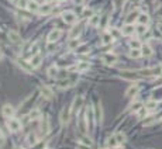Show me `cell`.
I'll use <instances>...</instances> for the list:
<instances>
[{
    "instance_id": "cell-1",
    "label": "cell",
    "mask_w": 162,
    "mask_h": 149,
    "mask_svg": "<svg viewBox=\"0 0 162 149\" xmlns=\"http://www.w3.org/2000/svg\"><path fill=\"white\" fill-rule=\"evenodd\" d=\"M49 118L47 115H41V121H40V132L41 135H47L49 132Z\"/></svg>"
},
{
    "instance_id": "cell-2",
    "label": "cell",
    "mask_w": 162,
    "mask_h": 149,
    "mask_svg": "<svg viewBox=\"0 0 162 149\" xmlns=\"http://www.w3.org/2000/svg\"><path fill=\"white\" fill-rule=\"evenodd\" d=\"M71 112H72V107L71 106H66L62 108L61 111V124L62 125H66L69 122V118H71Z\"/></svg>"
},
{
    "instance_id": "cell-3",
    "label": "cell",
    "mask_w": 162,
    "mask_h": 149,
    "mask_svg": "<svg viewBox=\"0 0 162 149\" xmlns=\"http://www.w3.org/2000/svg\"><path fill=\"white\" fill-rule=\"evenodd\" d=\"M62 18L66 24H75L78 21V16L73 13V11H65L62 14Z\"/></svg>"
},
{
    "instance_id": "cell-4",
    "label": "cell",
    "mask_w": 162,
    "mask_h": 149,
    "mask_svg": "<svg viewBox=\"0 0 162 149\" xmlns=\"http://www.w3.org/2000/svg\"><path fill=\"white\" fill-rule=\"evenodd\" d=\"M6 125H7V128H9L10 131H13V132L18 131V129L21 128V122L18 120H16V118H9L7 122H6Z\"/></svg>"
},
{
    "instance_id": "cell-5",
    "label": "cell",
    "mask_w": 162,
    "mask_h": 149,
    "mask_svg": "<svg viewBox=\"0 0 162 149\" xmlns=\"http://www.w3.org/2000/svg\"><path fill=\"white\" fill-rule=\"evenodd\" d=\"M121 79H125V80H137L139 77V73H135V72H131V70H124V72L120 75Z\"/></svg>"
},
{
    "instance_id": "cell-6",
    "label": "cell",
    "mask_w": 162,
    "mask_h": 149,
    "mask_svg": "<svg viewBox=\"0 0 162 149\" xmlns=\"http://www.w3.org/2000/svg\"><path fill=\"white\" fill-rule=\"evenodd\" d=\"M61 35H62V31H61L59 28H55V30H52L51 32L48 34V42H55V41H58V39L61 38Z\"/></svg>"
},
{
    "instance_id": "cell-7",
    "label": "cell",
    "mask_w": 162,
    "mask_h": 149,
    "mask_svg": "<svg viewBox=\"0 0 162 149\" xmlns=\"http://www.w3.org/2000/svg\"><path fill=\"white\" fill-rule=\"evenodd\" d=\"M102 61L104 62L106 65H113V63H116L117 56L113 55V53H104V55L102 56Z\"/></svg>"
},
{
    "instance_id": "cell-8",
    "label": "cell",
    "mask_w": 162,
    "mask_h": 149,
    "mask_svg": "<svg viewBox=\"0 0 162 149\" xmlns=\"http://www.w3.org/2000/svg\"><path fill=\"white\" fill-rule=\"evenodd\" d=\"M7 37H9V39H10L12 42H14V44H18V42H21V37H20V34H18L17 31L10 30L9 34H7Z\"/></svg>"
},
{
    "instance_id": "cell-9",
    "label": "cell",
    "mask_w": 162,
    "mask_h": 149,
    "mask_svg": "<svg viewBox=\"0 0 162 149\" xmlns=\"http://www.w3.org/2000/svg\"><path fill=\"white\" fill-rule=\"evenodd\" d=\"M86 115H88V127L90 125V127H93V120L96 117H94V110H93V107H88V110H86Z\"/></svg>"
},
{
    "instance_id": "cell-10",
    "label": "cell",
    "mask_w": 162,
    "mask_h": 149,
    "mask_svg": "<svg viewBox=\"0 0 162 149\" xmlns=\"http://www.w3.org/2000/svg\"><path fill=\"white\" fill-rule=\"evenodd\" d=\"M2 112H3L4 117H12V115L14 114V107H13L12 104H4Z\"/></svg>"
},
{
    "instance_id": "cell-11",
    "label": "cell",
    "mask_w": 162,
    "mask_h": 149,
    "mask_svg": "<svg viewBox=\"0 0 162 149\" xmlns=\"http://www.w3.org/2000/svg\"><path fill=\"white\" fill-rule=\"evenodd\" d=\"M41 61H43L41 55H40V53H35V55L31 56V59H30V63H31L33 67H38L41 65Z\"/></svg>"
},
{
    "instance_id": "cell-12",
    "label": "cell",
    "mask_w": 162,
    "mask_h": 149,
    "mask_svg": "<svg viewBox=\"0 0 162 149\" xmlns=\"http://www.w3.org/2000/svg\"><path fill=\"white\" fill-rule=\"evenodd\" d=\"M121 32L124 34V35H133V34L135 32V25H133V24L124 25V27H123V30H121Z\"/></svg>"
},
{
    "instance_id": "cell-13",
    "label": "cell",
    "mask_w": 162,
    "mask_h": 149,
    "mask_svg": "<svg viewBox=\"0 0 162 149\" xmlns=\"http://www.w3.org/2000/svg\"><path fill=\"white\" fill-rule=\"evenodd\" d=\"M17 63H18V66H20L21 69H24L26 72H31V70H33L31 63H27V62H26V61H23V59H18Z\"/></svg>"
},
{
    "instance_id": "cell-14",
    "label": "cell",
    "mask_w": 162,
    "mask_h": 149,
    "mask_svg": "<svg viewBox=\"0 0 162 149\" xmlns=\"http://www.w3.org/2000/svg\"><path fill=\"white\" fill-rule=\"evenodd\" d=\"M82 104H83V97L82 96H78L76 98H75V101H73V107H72V111H78V110L82 107Z\"/></svg>"
},
{
    "instance_id": "cell-15",
    "label": "cell",
    "mask_w": 162,
    "mask_h": 149,
    "mask_svg": "<svg viewBox=\"0 0 162 149\" xmlns=\"http://www.w3.org/2000/svg\"><path fill=\"white\" fill-rule=\"evenodd\" d=\"M41 93H43V96L45 98H52V97H54V93H52V90L49 89L48 86H43V87H41Z\"/></svg>"
},
{
    "instance_id": "cell-16",
    "label": "cell",
    "mask_w": 162,
    "mask_h": 149,
    "mask_svg": "<svg viewBox=\"0 0 162 149\" xmlns=\"http://www.w3.org/2000/svg\"><path fill=\"white\" fill-rule=\"evenodd\" d=\"M138 84H133V86H130L127 89V92H125V96L127 97H131V96H135L137 94V92H138Z\"/></svg>"
},
{
    "instance_id": "cell-17",
    "label": "cell",
    "mask_w": 162,
    "mask_h": 149,
    "mask_svg": "<svg viewBox=\"0 0 162 149\" xmlns=\"http://www.w3.org/2000/svg\"><path fill=\"white\" fill-rule=\"evenodd\" d=\"M80 47V41L78 38H71V41H69L68 44V48L69 49H78V48Z\"/></svg>"
},
{
    "instance_id": "cell-18",
    "label": "cell",
    "mask_w": 162,
    "mask_h": 149,
    "mask_svg": "<svg viewBox=\"0 0 162 149\" xmlns=\"http://www.w3.org/2000/svg\"><path fill=\"white\" fill-rule=\"evenodd\" d=\"M137 21H138V24H145V25H147L148 22H149V16H148V14L141 13L138 16V18H137Z\"/></svg>"
},
{
    "instance_id": "cell-19",
    "label": "cell",
    "mask_w": 162,
    "mask_h": 149,
    "mask_svg": "<svg viewBox=\"0 0 162 149\" xmlns=\"http://www.w3.org/2000/svg\"><path fill=\"white\" fill-rule=\"evenodd\" d=\"M113 35H111L110 32H104V35H103V38H102V44L103 45H109V44H111L113 42Z\"/></svg>"
},
{
    "instance_id": "cell-20",
    "label": "cell",
    "mask_w": 162,
    "mask_h": 149,
    "mask_svg": "<svg viewBox=\"0 0 162 149\" xmlns=\"http://www.w3.org/2000/svg\"><path fill=\"white\" fill-rule=\"evenodd\" d=\"M152 100H155V101L162 100V86L152 92Z\"/></svg>"
},
{
    "instance_id": "cell-21",
    "label": "cell",
    "mask_w": 162,
    "mask_h": 149,
    "mask_svg": "<svg viewBox=\"0 0 162 149\" xmlns=\"http://www.w3.org/2000/svg\"><path fill=\"white\" fill-rule=\"evenodd\" d=\"M89 67H90V66H89L88 62H79V63L76 65V70H78V72H80V73L89 70Z\"/></svg>"
},
{
    "instance_id": "cell-22",
    "label": "cell",
    "mask_w": 162,
    "mask_h": 149,
    "mask_svg": "<svg viewBox=\"0 0 162 149\" xmlns=\"http://www.w3.org/2000/svg\"><path fill=\"white\" fill-rule=\"evenodd\" d=\"M141 53H142V56H151L152 55V49H151V47L149 45H142L141 47Z\"/></svg>"
},
{
    "instance_id": "cell-23",
    "label": "cell",
    "mask_w": 162,
    "mask_h": 149,
    "mask_svg": "<svg viewBox=\"0 0 162 149\" xmlns=\"http://www.w3.org/2000/svg\"><path fill=\"white\" fill-rule=\"evenodd\" d=\"M89 24L92 25V27H96V25L100 24V16H96V14H93V16L89 18Z\"/></svg>"
},
{
    "instance_id": "cell-24",
    "label": "cell",
    "mask_w": 162,
    "mask_h": 149,
    "mask_svg": "<svg viewBox=\"0 0 162 149\" xmlns=\"http://www.w3.org/2000/svg\"><path fill=\"white\" fill-rule=\"evenodd\" d=\"M72 84H75L73 82H72V80H66V79H65V80H61L59 83H58V87H59V89H68V87H71Z\"/></svg>"
},
{
    "instance_id": "cell-25",
    "label": "cell",
    "mask_w": 162,
    "mask_h": 149,
    "mask_svg": "<svg viewBox=\"0 0 162 149\" xmlns=\"http://www.w3.org/2000/svg\"><path fill=\"white\" fill-rule=\"evenodd\" d=\"M139 14H141V13H139L138 10L131 11V13H130V17H127V22H128V24H131V22H133L134 20H137V18H138V16H139Z\"/></svg>"
},
{
    "instance_id": "cell-26",
    "label": "cell",
    "mask_w": 162,
    "mask_h": 149,
    "mask_svg": "<svg viewBox=\"0 0 162 149\" xmlns=\"http://www.w3.org/2000/svg\"><path fill=\"white\" fill-rule=\"evenodd\" d=\"M49 11H51V6L49 4H43V6H40V8H38V13L40 14H48Z\"/></svg>"
},
{
    "instance_id": "cell-27",
    "label": "cell",
    "mask_w": 162,
    "mask_h": 149,
    "mask_svg": "<svg viewBox=\"0 0 162 149\" xmlns=\"http://www.w3.org/2000/svg\"><path fill=\"white\" fill-rule=\"evenodd\" d=\"M58 72H59L58 66H51L48 69V76L49 77H58Z\"/></svg>"
},
{
    "instance_id": "cell-28",
    "label": "cell",
    "mask_w": 162,
    "mask_h": 149,
    "mask_svg": "<svg viewBox=\"0 0 162 149\" xmlns=\"http://www.w3.org/2000/svg\"><path fill=\"white\" fill-rule=\"evenodd\" d=\"M27 8H28L30 11H38L40 4H37V2H33V0H30L28 4H27Z\"/></svg>"
},
{
    "instance_id": "cell-29",
    "label": "cell",
    "mask_w": 162,
    "mask_h": 149,
    "mask_svg": "<svg viewBox=\"0 0 162 149\" xmlns=\"http://www.w3.org/2000/svg\"><path fill=\"white\" fill-rule=\"evenodd\" d=\"M117 145H119V142H117L116 135H114V137H110L107 139V146H109V148H116Z\"/></svg>"
},
{
    "instance_id": "cell-30",
    "label": "cell",
    "mask_w": 162,
    "mask_h": 149,
    "mask_svg": "<svg viewBox=\"0 0 162 149\" xmlns=\"http://www.w3.org/2000/svg\"><path fill=\"white\" fill-rule=\"evenodd\" d=\"M135 32L138 34V35H142V34L147 32V25L145 24H138L135 27Z\"/></svg>"
},
{
    "instance_id": "cell-31",
    "label": "cell",
    "mask_w": 162,
    "mask_h": 149,
    "mask_svg": "<svg viewBox=\"0 0 162 149\" xmlns=\"http://www.w3.org/2000/svg\"><path fill=\"white\" fill-rule=\"evenodd\" d=\"M130 47H131V49H141V42L138 41V39H131L130 41Z\"/></svg>"
},
{
    "instance_id": "cell-32",
    "label": "cell",
    "mask_w": 162,
    "mask_h": 149,
    "mask_svg": "<svg viewBox=\"0 0 162 149\" xmlns=\"http://www.w3.org/2000/svg\"><path fill=\"white\" fill-rule=\"evenodd\" d=\"M27 143L31 146L37 143V137H35V134H28V137H27Z\"/></svg>"
},
{
    "instance_id": "cell-33",
    "label": "cell",
    "mask_w": 162,
    "mask_h": 149,
    "mask_svg": "<svg viewBox=\"0 0 162 149\" xmlns=\"http://www.w3.org/2000/svg\"><path fill=\"white\" fill-rule=\"evenodd\" d=\"M96 120H97V122H102L103 121V111H102V106H97V108H96Z\"/></svg>"
},
{
    "instance_id": "cell-34",
    "label": "cell",
    "mask_w": 162,
    "mask_h": 149,
    "mask_svg": "<svg viewBox=\"0 0 162 149\" xmlns=\"http://www.w3.org/2000/svg\"><path fill=\"white\" fill-rule=\"evenodd\" d=\"M156 103H158V101H155V100L148 101V103L145 104V108H147L148 111H152V110H155V108H156Z\"/></svg>"
},
{
    "instance_id": "cell-35",
    "label": "cell",
    "mask_w": 162,
    "mask_h": 149,
    "mask_svg": "<svg viewBox=\"0 0 162 149\" xmlns=\"http://www.w3.org/2000/svg\"><path fill=\"white\" fill-rule=\"evenodd\" d=\"M139 56H142L141 53V49H131L130 51V58H139Z\"/></svg>"
},
{
    "instance_id": "cell-36",
    "label": "cell",
    "mask_w": 162,
    "mask_h": 149,
    "mask_svg": "<svg viewBox=\"0 0 162 149\" xmlns=\"http://www.w3.org/2000/svg\"><path fill=\"white\" fill-rule=\"evenodd\" d=\"M38 117H41L40 110H37V108L31 110V112H30V118H31V120H37Z\"/></svg>"
},
{
    "instance_id": "cell-37",
    "label": "cell",
    "mask_w": 162,
    "mask_h": 149,
    "mask_svg": "<svg viewBox=\"0 0 162 149\" xmlns=\"http://www.w3.org/2000/svg\"><path fill=\"white\" fill-rule=\"evenodd\" d=\"M80 142H82L83 145H86V146H92V145H93V141H92L89 137H82V138H80Z\"/></svg>"
},
{
    "instance_id": "cell-38",
    "label": "cell",
    "mask_w": 162,
    "mask_h": 149,
    "mask_svg": "<svg viewBox=\"0 0 162 149\" xmlns=\"http://www.w3.org/2000/svg\"><path fill=\"white\" fill-rule=\"evenodd\" d=\"M86 121H88V118L82 117L79 120V127H80V131L82 132H86Z\"/></svg>"
},
{
    "instance_id": "cell-39",
    "label": "cell",
    "mask_w": 162,
    "mask_h": 149,
    "mask_svg": "<svg viewBox=\"0 0 162 149\" xmlns=\"http://www.w3.org/2000/svg\"><path fill=\"white\" fill-rule=\"evenodd\" d=\"M109 32H110L111 35H113V38H119V37L123 34L121 31H119L117 28H114V27H113V28H110V31H109Z\"/></svg>"
},
{
    "instance_id": "cell-40",
    "label": "cell",
    "mask_w": 162,
    "mask_h": 149,
    "mask_svg": "<svg viewBox=\"0 0 162 149\" xmlns=\"http://www.w3.org/2000/svg\"><path fill=\"white\" fill-rule=\"evenodd\" d=\"M82 16L86 17V18H90V17L93 16V10H92V8H85L83 13H82Z\"/></svg>"
},
{
    "instance_id": "cell-41",
    "label": "cell",
    "mask_w": 162,
    "mask_h": 149,
    "mask_svg": "<svg viewBox=\"0 0 162 149\" xmlns=\"http://www.w3.org/2000/svg\"><path fill=\"white\" fill-rule=\"evenodd\" d=\"M80 30H82V28H80V25H76V27H73V30H72V32H71V38H75V37H76L78 34L80 32Z\"/></svg>"
},
{
    "instance_id": "cell-42",
    "label": "cell",
    "mask_w": 162,
    "mask_h": 149,
    "mask_svg": "<svg viewBox=\"0 0 162 149\" xmlns=\"http://www.w3.org/2000/svg\"><path fill=\"white\" fill-rule=\"evenodd\" d=\"M27 4H28V0H17V6L21 8H27Z\"/></svg>"
},
{
    "instance_id": "cell-43",
    "label": "cell",
    "mask_w": 162,
    "mask_h": 149,
    "mask_svg": "<svg viewBox=\"0 0 162 149\" xmlns=\"http://www.w3.org/2000/svg\"><path fill=\"white\" fill-rule=\"evenodd\" d=\"M76 52H78V53H86V52H89L88 45H82V47H79V48L76 49Z\"/></svg>"
},
{
    "instance_id": "cell-44",
    "label": "cell",
    "mask_w": 162,
    "mask_h": 149,
    "mask_svg": "<svg viewBox=\"0 0 162 149\" xmlns=\"http://www.w3.org/2000/svg\"><path fill=\"white\" fill-rule=\"evenodd\" d=\"M116 138H117V142L119 143H123L125 141V135L121 134V132H120V134H116Z\"/></svg>"
},
{
    "instance_id": "cell-45",
    "label": "cell",
    "mask_w": 162,
    "mask_h": 149,
    "mask_svg": "<svg viewBox=\"0 0 162 149\" xmlns=\"http://www.w3.org/2000/svg\"><path fill=\"white\" fill-rule=\"evenodd\" d=\"M107 16H103V18H100V27H106V24H107Z\"/></svg>"
},
{
    "instance_id": "cell-46",
    "label": "cell",
    "mask_w": 162,
    "mask_h": 149,
    "mask_svg": "<svg viewBox=\"0 0 162 149\" xmlns=\"http://www.w3.org/2000/svg\"><path fill=\"white\" fill-rule=\"evenodd\" d=\"M75 3L76 4H83V0H75Z\"/></svg>"
},
{
    "instance_id": "cell-47",
    "label": "cell",
    "mask_w": 162,
    "mask_h": 149,
    "mask_svg": "<svg viewBox=\"0 0 162 149\" xmlns=\"http://www.w3.org/2000/svg\"><path fill=\"white\" fill-rule=\"evenodd\" d=\"M158 30H159V32L162 34V24H159V25H158Z\"/></svg>"
},
{
    "instance_id": "cell-48",
    "label": "cell",
    "mask_w": 162,
    "mask_h": 149,
    "mask_svg": "<svg viewBox=\"0 0 162 149\" xmlns=\"http://www.w3.org/2000/svg\"><path fill=\"white\" fill-rule=\"evenodd\" d=\"M2 59H3V52L0 51V61H2Z\"/></svg>"
},
{
    "instance_id": "cell-49",
    "label": "cell",
    "mask_w": 162,
    "mask_h": 149,
    "mask_svg": "<svg viewBox=\"0 0 162 149\" xmlns=\"http://www.w3.org/2000/svg\"><path fill=\"white\" fill-rule=\"evenodd\" d=\"M47 2H52V0H47Z\"/></svg>"
},
{
    "instance_id": "cell-50",
    "label": "cell",
    "mask_w": 162,
    "mask_h": 149,
    "mask_svg": "<svg viewBox=\"0 0 162 149\" xmlns=\"http://www.w3.org/2000/svg\"><path fill=\"white\" fill-rule=\"evenodd\" d=\"M58 2H63V0H58Z\"/></svg>"
},
{
    "instance_id": "cell-51",
    "label": "cell",
    "mask_w": 162,
    "mask_h": 149,
    "mask_svg": "<svg viewBox=\"0 0 162 149\" xmlns=\"http://www.w3.org/2000/svg\"><path fill=\"white\" fill-rule=\"evenodd\" d=\"M17 149H23V148H17Z\"/></svg>"
},
{
    "instance_id": "cell-52",
    "label": "cell",
    "mask_w": 162,
    "mask_h": 149,
    "mask_svg": "<svg viewBox=\"0 0 162 149\" xmlns=\"http://www.w3.org/2000/svg\"><path fill=\"white\" fill-rule=\"evenodd\" d=\"M137 2H141V0H137Z\"/></svg>"
},
{
    "instance_id": "cell-53",
    "label": "cell",
    "mask_w": 162,
    "mask_h": 149,
    "mask_svg": "<svg viewBox=\"0 0 162 149\" xmlns=\"http://www.w3.org/2000/svg\"><path fill=\"white\" fill-rule=\"evenodd\" d=\"M161 66H162V65H161Z\"/></svg>"
}]
</instances>
